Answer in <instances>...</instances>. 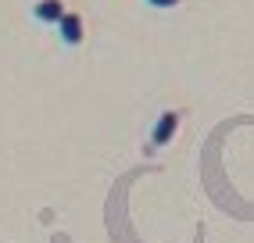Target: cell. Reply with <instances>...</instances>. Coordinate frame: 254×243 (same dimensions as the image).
Instances as JSON below:
<instances>
[{
	"label": "cell",
	"instance_id": "obj_3",
	"mask_svg": "<svg viewBox=\"0 0 254 243\" xmlns=\"http://www.w3.org/2000/svg\"><path fill=\"white\" fill-rule=\"evenodd\" d=\"M64 11H68L64 0H36V4H32V18L40 25H58L64 18Z\"/></svg>",
	"mask_w": 254,
	"mask_h": 243
},
{
	"label": "cell",
	"instance_id": "obj_2",
	"mask_svg": "<svg viewBox=\"0 0 254 243\" xmlns=\"http://www.w3.org/2000/svg\"><path fill=\"white\" fill-rule=\"evenodd\" d=\"M179 122H183L179 111H161L154 118V129H150V150H165L168 143H172L176 132H179Z\"/></svg>",
	"mask_w": 254,
	"mask_h": 243
},
{
	"label": "cell",
	"instance_id": "obj_1",
	"mask_svg": "<svg viewBox=\"0 0 254 243\" xmlns=\"http://www.w3.org/2000/svg\"><path fill=\"white\" fill-rule=\"evenodd\" d=\"M58 29V40H61V47H68V50H75V47H82V40H86V18H82L79 11H64V18L54 25Z\"/></svg>",
	"mask_w": 254,
	"mask_h": 243
},
{
	"label": "cell",
	"instance_id": "obj_4",
	"mask_svg": "<svg viewBox=\"0 0 254 243\" xmlns=\"http://www.w3.org/2000/svg\"><path fill=\"white\" fill-rule=\"evenodd\" d=\"M143 4H147L150 11H172V7L183 4V0H143Z\"/></svg>",
	"mask_w": 254,
	"mask_h": 243
}]
</instances>
